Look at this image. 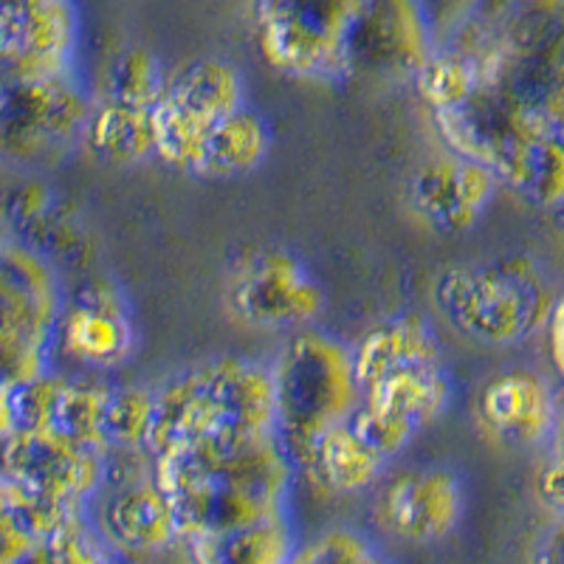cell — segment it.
Segmentation results:
<instances>
[{
  "label": "cell",
  "mask_w": 564,
  "mask_h": 564,
  "mask_svg": "<svg viewBox=\"0 0 564 564\" xmlns=\"http://www.w3.org/2000/svg\"><path fill=\"white\" fill-rule=\"evenodd\" d=\"M291 564H390V558L361 531L339 525L302 542Z\"/></svg>",
  "instance_id": "33"
},
{
  "label": "cell",
  "mask_w": 564,
  "mask_h": 564,
  "mask_svg": "<svg viewBox=\"0 0 564 564\" xmlns=\"http://www.w3.org/2000/svg\"><path fill=\"white\" fill-rule=\"evenodd\" d=\"M359 0H269L254 7L260 54L280 74L300 79L352 77L350 32Z\"/></svg>",
  "instance_id": "6"
},
{
  "label": "cell",
  "mask_w": 564,
  "mask_h": 564,
  "mask_svg": "<svg viewBox=\"0 0 564 564\" xmlns=\"http://www.w3.org/2000/svg\"><path fill=\"white\" fill-rule=\"evenodd\" d=\"M352 361L361 392L392 372L443 365L435 327L417 314L392 316L367 330L359 345L352 347Z\"/></svg>",
  "instance_id": "21"
},
{
  "label": "cell",
  "mask_w": 564,
  "mask_h": 564,
  "mask_svg": "<svg viewBox=\"0 0 564 564\" xmlns=\"http://www.w3.org/2000/svg\"><path fill=\"white\" fill-rule=\"evenodd\" d=\"M167 85V74L161 70L159 57L148 45H128L119 52L105 74L102 99L153 110Z\"/></svg>",
  "instance_id": "29"
},
{
  "label": "cell",
  "mask_w": 564,
  "mask_h": 564,
  "mask_svg": "<svg viewBox=\"0 0 564 564\" xmlns=\"http://www.w3.org/2000/svg\"><path fill=\"white\" fill-rule=\"evenodd\" d=\"M54 345L94 370H113L135 350V327L124 294L113 280L90 274L65 296Z\"/></svg>",
  "instance_id": "12"
},
{
  "label": "cell",
  "mask_w": 564,
  "mask_h": 564,
  "mask_svg": "<svg viewBox=\"0 0 564 564\" xmlns=\"http://www.w3.org/2000/svg\"><path fill=\"white\" fill-rule=\"evenodd\" d=\"M276 430L274 372L246 356H215L155 387L153 460L204 446L269 437Z\"/></svg>",
  "instance_id": "1"
},
{
  "label": "cell",
  "mask_w": 564,
  "mask_h": 564,
  "mask_svg": "<svg viewBox=\"0 0 564 564\" xmlns=\"http://www.w3.org/2000/svg\"><path fill=\"white\" fill-rule=\"evenodd\" d=\"M296 547L289 513L243 531L186 542L193 564H291Z\"/></svg>",
  "instance_id": "25"
},
{
  "label": "cell",
  "mask_w": 564,
  "mask_h": 564,
  "mask_svg": "<svg viewBox=\"0 0 564 564\" xmlns=\"http://www.w3.org/2000/svg\"><path fill=\"white\" fill-rule=\"evenodd\" d=\"M533 564H564V517H556V522L539 536Z\"/></svg>",
  "instance_id": "35"
},
{
  "label": "cell",
  "mask_w": 564,
  "mask_h": 564,
  "mask_svg": "<svg viewBox=\"0 0 564 564\" xmlns=\"http://www.w3.org/2000/svg\"><path fill=\"white\" fill-rule=\"evenodd\" d=\"M477 415L500 441L533 446L553 437L558 401L542 376L508 370L486 381L477 398Z\"/></svg>",
  "instance_id": "18"
},
{
  "label": "cell",
  "mask_w": 564,
  "mask_h": 564,
  "mask_svg": "<svg viewBox=\"0 0 564 564\" xmlns=\"http://www.w3.org/2000/svg\"><path fill=\"white\" fill-rule=\"evenodd\" d=\"M558 212V224H562V231H564V206L562 209H556Z\"/></svg>",
  "instance_id": "38"
},
{
  "label": "cell",
  "mask_w": 564,
  "mask_h": 564,
  "mask_svg": "<svg viewBox=\"0 0 564 564\" xmlns=\"http://www.w3.org/2000/svg\"><path fill=\"white\" fill-rule=\"evenodd\" d=\"M556 302L528 254L457 265L435 282V305L449 325L491 347H511L536 336L551 325Z\"/></svg>",
  "instance_id": "4"
},
{
  "label": "cell",
  "mask_w": 564,
  "mask_h": 564,
  "mask_svg": "<svg viewBox=\"0 0 564 564\" xmlns=\"http://www.w3.org/2000/svg\"><path fill=\"white\" fill-rule=\"evenodd\" d=\"M294 471L296 468L282 452L276 435L231 446H204L155 460L159 482H212L260 494L276 502H285L289 497Z\"/></svg>",
  "instance_id": "15"
},
{
  "label": "cell",
  "mask_w": 564,
  "mask_h": 564,
  "mask_svg": "<svg viewBox=\"0 0 564 564\" xmlns=\"http://www.w3.org/2000/svg\"><path fill=\"white\" fill-rule=\"evenodd\" d=\"M0 480L88 506L108 482V455L79 446L54 430L14 432L3 437Z\"/></svg>",
  "instance_id": "13"
},
{
  "label": "cell",
  "mask_w": 564,
  "mask_h": 564,
  "mask_svg": "<svg viewBox=\"0 0 564 564\" xmlns=\"http://www.w3.org/2000/svg\"><path fill=\"white\" fill-rule=\"evenodd\" d=\"M417 90L421 97L430 102L432 113L452 110L466 105L468 99L477 97L486 85H491L488 74L480 63L460 54L449 45H435V52L417 70Z\"/></svg>",
  "instance_id": "28"
},
{
  "label": "cell",
  "mask_w": 564,
  "mask_h": 564,
  "mask_svg": "<svg viewBox=\"0 0 564 564\" xmlns=\"http://www.w3.org/2000/svg\"><path fill=\"white\" fill-rule=\"evenodd\" d=\"M556 133H558V135H562V139H564V122H562V124H558V128H556Z\"/></svg>",
  "instance_id": "39"
},
{
  "label": "cell",
  "mask_w": 564,
  "mask_h": 564,
  "mask_svg": "<svg viewBox=\"0 0 564 564\" xmlns=\"http://www.w3.org/2000/svg\"><path fill=\"white\" fill-rule=\"evenodd\" d=\"M452 401V379L446 367H417L392 372L361 392V404L350 415V426L384 460L406 449V443L430 426Z\"/></svg>",
  "instance_id": "10"
},
{
  "label": "cell",
  "mask_w": 564,
  "mask_h": 564,
  "mask_svg": "<svg viewBox=\"0 0 564 564\" xmlns=\"http://www.w3.org/2000/svg\"><path fill=\"white\" fill-rule=\"evenodd\" d=\"M547 339H551L553 365H556L558 376L564 381V296L556 302V308H553L551 325H547Z\"/></svg>",
  "instance_id": "36"
},
{
  "label": "cell",
  "mask_w": 564,
  "mask_h": 564,
  "mask_svg": "<svg viewBox=\"0 0 564 564\" xmlns=\"http://www.w3.org/2000/svg\"><path fill=\"white\" fill-rule=\"evenodd\" d=\"M553 455H564V401H558V415H556V426H553Z\"/></svg>",
  "instance_id": "37"
},
{
  "label": "cell",
  "mask_w": 564,
  "mask_h": 564,
  "mask_svg": "<svg viewBox=\"0 0 564 564\" xmlns=\"http://www.w3.org/2000/svg\"><path fill=\"white\" fill-rule=\"evenodd\" d=\"M432 116L452 153L486 167L528 204L562 209L564 139L536 110L486 85L460 108Z\"/></svg>",
  "instance_id": "2"
},
{
  "label": "cell",
  "mask_w": 564,
  "mask_h": 564,
  "mask_svg": "<svg viewBox=\"0 0 564 564\" xmlns=\"http://www.w3.org/2000/svg\"><path fill=\"white\" fill-rule=\"evenodd\" d=\"M463 517V486L452 468L423 466L401 471L379 497V522L392 536L430 545L449 536Z\"/></svg>",
  "instance_id": "16"
},
{
  "label": "cell",
  "mask_w": 564,
  "mask_h": 564,
  "mask_svg": "<svg viewBox=\"0 0 564 564\" xmlns=\"http://www.w3.org/2000/svg\"><path fill=\"white\" fill-rule=\"evenodd\" d=\"M159 482V480H155ZM173 506L178 522L181 542L220 536V533L243 531L260 525L285 513V502L269 500L260 494L240 491L229 486H212V482H159Z\"/></svg>",
  "instance_id": "20"
},
{
  "label": "cell",
  "mask_w": 564,
  "mask_h": 564,
  "mask_svg": "<svg viewBox=\"0 0 564 564\" xmlns=\"http://www.w3.org/2000/svg\"><path fill=\"white\" fill-rule=\"evenodd\" d=\"M500 181L475 161L449 153L426 161L412 178V204L446 235H463L480 220Z\"/></svg>",
  "instance_id": "17"
},
{
  "label": "cell",
  "mask_w": 564,
  "mask_h": 564,
  "mask_svg": "<svg viewBox=\"0 0 564 564\" xmlns=\"http://www.w3.org/2000/svg\"><path fill=\"white\" fill-rule=\"evenodd\" d=\"M18 564H133L122 553L110 547L108 539L90 520L77 522L54 533L52 539L37 542Z\"/></svg>",
  "instance_id": "31"
},
{
  "label": "cell",
  "mask_w": 564,
  "mask_h": 564,
  "mask_svg": "<svg viewBox=\"0 0 564 564\" xmlns=\"http://www.w3.org/2000/svg\"><path fill=\"white\" fill-rule=\"evenodd\" d=\"M110 395H113V387L105 384V381L68 379L63 392H59L52 430L70 437L79 446L110 455V443L108 435H105Z\"/></svg>",
  "instance_id": "27"
},
{
  "label": "cell",
  "mask_w": 564,
  "mask_h": 564,
  "mask_svg": "<svg viewBox=\"0 0 564 564\" xmlns=\"http://www.w3.org/2000/svg\"><path fill=\"white\" fill-rule=\"evenodd\" d=\"M65 381H68L65 376L45 372L26 384L0 387V435L52 430L54 410H57Z\"/></svg>",
  "instance_id": "30"
},
{
  "label": "cell",
  "mask_w": 564,
  "mask_h": 564,
  "mask_svg": "<svg viewBox=\"0 0 564 564\" xmlns=\"http://www.w3.org/2000/svg\"><path fill=\"white\" fill-rule=\"evenodd\" d=\"M83 144L94 159L113 167L148 159L155 153L153 110L99 99L94 102Z\"/></svg>",
  "instance_id": "22"
},
{
  "label": "cell",
  "mask_w": 564,
  "mask_h": 564,
  "mask_svg": "<svg viewBox=\"0 0 564 564\" xmlns=\"http://www.w3.org/2000/svg\"><path fill=\"white\" fill-rule=\"evenodd\" d=\"M536 494L556 517H564V455H553L539 468Z\"/></svg>",
  "instance_id": "34"
},
{
  "label": "cell",
  "mask_w": 564,
  "mask_h": 564,
  "mask_svg": "<svg viewBox=\"0 0 564 564\" xmlns=\"http://www.w3.org/2000/svg\"><path fill=\"white\" fill-rule=\"evenodd\" d=\"M79 40V12L65 0H23L0 7L3 83L70 77Z\"/></svg>",
  "instance_id": "11"
},
{
  "label": "cell",
  "mask_w": 564,
  "mask_h": 564,
  "mask_svg": "<svg viewBox=\"0 0 564 564\" xmlns=\"http://www.w3.org/2000/svg\"><path fill=\"white\" fill-rule=\"evenodd\" d=\"M155 417V390L144 387H113L105 417V435L110 449L148 452L150 430Z\"/></svg>",
  "instance_id": "32"
},
{
  "label": "cell",
  "mask_w": 564,
  "mask_h": 564,
  "mask_svg": "<svg viewBox=\"0 0 564 564\" xmlns=\"http://www.w3.org/2000/svg\"><path fill=\"white\" fill-rule=\"evenodd\" d=\"M94 525L108 539L110 547H116L130 562L167 551L181 542L173 506L155 477L113 488V494L99 508V520Z\"/></svg>",
  "instance_id": "19"
},
{
  "label": "cell",
  "mask_w": 564,
  "mask_h": 564,
  "mask_svg": "<svg viewBox=\"0 0 564 564\" xmlns=\"http://www.w3.org/2000/svg\"><path fill=\"white\" fill-rule=\"evenodd\" d=\"M226 296L231 311L254 327H305L325 305L300 257L280 246L249 251L231 271Z\"/></svg>",
  "instance_id": "9"
},
{
  "label": "cell",
  "mask_w": 564,
  "mask_h": 564,
  "mask_svg": "<svg viewBox=\"0 0 564 564\" xmlns=\"http://www.w3.org/2000/svg\"><path fill=\"white\" fill-rule=\"evenodd\" d=\"M271 150V128L254 108L243 105L209 133L198 178L224 181L254 170Z\"/></svg>",
  "instance_id": "23"
},
{
  "label": "cell",
  "mask_w": 564,
  "mask_h": 564,
  "mask_svg": "<svg viewBox=\"0 0 564 564\" xmlns=\"http://www.w3.org/2000/svg\"><path fill=\"white\" fill-rule=\"evenodd\" d=\"M271 372L276 401L274 435L291 466L305 475L322 437L350 421L361 404L352 350L334 336L305 327L282 347Z\"/></svg>",
  "instance_id": "3"
},
{
  "label": "cell",
  "mask_w": 564,
  "mask_h": 564,
  "mask_svg": "<svg viewBox=\"0 0 564 564\" xmlns=\"http://www.w3.org/2000/svg\"><path fill=\"white\" fill-rule=\"evenodd\" d=\"M384 466V457L350 423H341L322 437L314 452V463L305 475L325 491L356 494L379 480Z\"/></svg>",
  "instance_id": "24"
},
{
  "label": "cell",
  "mask_w": 564,
  "mask_h": 564,
  "mask_svg": "<svg viewBox=\"0 0 564 564\" xmlns=\"http://www.w3.org/2000/svg\"><path fill=\"white\" fill-rule=\"evenodd\" d=\"M65 296L52 260L7 235L0 249V387L48 372Z\"/></svg>",
  "instance_id": "5"
},
{
  "label": "cell",
  "mask_w": 564,
  "mask_h": 564,
  "mask_svg": "<svg viewBox=\"0 0 564 564\" xmlns=\"http://www.w3.org/2000/svg\"><path fill=\"white\" fill-rule=\"evenodd\" d=\"M435 52L430 9L412 0H361L350 32L352 74L417 77Z\"/></svg>",
  "instance_id": "14"
},
{
  "label": "cell",
  "mask_w": 564,
  "mask_h": 564,
  "mask_svg": "<svg viewBox=\"0 0 564 564\" xmlns=\"http://www.w3.org/2000/svg\"><path fill=\"white\" fill-rule=\"evenodd\" d=\"M243 77L224 57H193L167 74L153 108L155 155L181 173H198L209 133L243 108Z\"/></svg>",
  "instance_id": "7"
},
{
  "label": "cell",
  "mask_w": 564,
  "mask_h": 564,
  "mask_svg": "<svg viewBox=\"0 0 564 564\" xmlns=\"http://www.w3.org/2000/svg\"><path fill=\"white\" fill-rule=\"evenodd\" d=\"M94 102L70 77L3 83L0 150L20 164L54 161L83 141Z\"/></svg>",
  "instance_id": "8"
},
{
  "label": "cell",
  "mask_w": 564,
  "mask_h": 564,
  "mask_svg": "<svg viewBox=\"0 0 564 564\" xmlns=\"http://www.w3.org/2000/svg\"><path fill=\"white\" fill-rule=\"evenodd\" d=\"M0 520L26 533L34 545L52 539L54 533L77 522L90 520L85 502H70L52 497V494L34 491L12 480H0Z\"/></svg>",
  "instance_id": "26"
}]
</instances>
